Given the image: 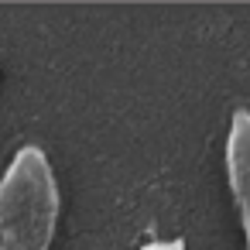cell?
Here are the masks:
<instances>
[{
	"label": "cell",
	"instance_id": "6da1fadb",
	"mask_svg": "<svg viewBox=\"0 0 250 250\" xmlns=\"http://www.w3.org/2000/svg\"><path fill=\"white\" fill-rule=\"evenodd\" d=\"M59 226V182L42 147L28 144L0 178V250H48Z\"/></svg>",
	"mask_w": 250,
	"mask_h": 250
},
{
	"label": "cell",
	"instance_id": "7a4b0ae2",
	"mask_svg": "<svg viewBox=\"0 0 250 250\" xmlns=\"http://www.w3.org/2000/svg\"><path fill=\"white\" fill-rule=\"evenodd\" d=\"M226 178L250 250V110H236L226 134Z\"/></svg>",
	"mask_w": 250,
	"mask_h": 250
}]
</instances>
